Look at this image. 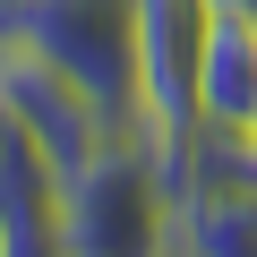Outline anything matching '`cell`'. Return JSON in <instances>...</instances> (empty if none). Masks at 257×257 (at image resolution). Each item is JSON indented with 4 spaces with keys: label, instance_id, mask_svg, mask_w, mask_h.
<instances>
[{
    "label": "cell",
    "instance_id": "6da1fadb",
    "mask_svg": "<svg viewBox=\"0 0 257 257\" xmlns=\"http://www.w3.org/2000/svg\"><path fill=\"white\" fill-rule=\"evenodd\" d=\"M18 43H35L52 69H69L103 103L111 138H146V111H138V0H26Z\"/></svg>",
    "mask_w": 257,
    "mask_h": 257
},
{
    "label": "cell",
    "instance_id": "7a4b0ae2",
    "mask_svg": "<svg viewBox=\"0 0 257 257\" xmlns=\"http://www.w3.org/2000/svg\"><path fill=\"white\" fill-rule=\"evenodd\" d=\"M163 214H172V180H163L155 138H111L94 163L69 172V248L77 257L163 248Z\"/></svg>",
    "mask_w": 257,
    "mask_h": 257
},
{
    "label": "cell",
    "instance_id": "3957f363",
    "mask_svg": "<svg viewBox=\"0 0 257 257\" xmlns=\"http://www.w3.org/2000/svg\"><path fill=\"white\" fill-rule=\"evenodd\" d=\"M206 35H214V0H138V111H146V138L163 146L206 120L197 111Z\"/></svg>",
    "mask_w": 257,
    "mask_h": 257
},
{
    "label": "cell",
    "instance_id": "277c9868",
    "mask_svg": "<svg viewBox=\"0 0 257 257\" xmlns=\"http://www.w3.org/2000/svg\"><path fill=\"white\" fill-rule=\"evenodd\" d=\"M0 120H18L60 172H77V163H94V155L111 146L103 103H94L69 69H52L35 43H18V35L0 43Z\"/></svg>",
    "mask_w": 257,
    "mask_h": 257
},
{
    "label": "cell",
    "instance_id": "5b68a950",
    "mask_svg": "<svg viewBox=\"0 0 257 257\" xmlns=\"http://www.w3.org/2000/svg\"><path fill=\"white\" fill-rule=\"evenodd\" d=\"M69 248V172L0 120V257H60Z\"/></svg>",
    "mask_w": 257,
    "mask_h": 257
},
{
    "label": "cell",
    "instance_id": "8992f818",
    "mask_svg": "<svg viewBox=\"0 0 257 257\" xmlns=\"http://www.w3.org/2000/svg\"><path fill=\"white\" fill-rule=\"evenodd\" d=\"M197 111L214 128H248L257 120V18H214L206 77H197Z\"/></svg>",
    "mask_w": 257,
    "mask_h": 257
},
{
    "label": "cell",
    "instance_id": "52a82bcc",
    "mask_svg": "<svg viewBox=\"0 0 257 257\" xmlns=\"http://www.w3.org/2000/svg\"><path fill=\"white\" fill-rule=\"evenodd\" d=\"M214 18H257V0H214Z\"/></svg>",
    "mask_w": 257,
    "mask_h": 257
}]
</instances>
